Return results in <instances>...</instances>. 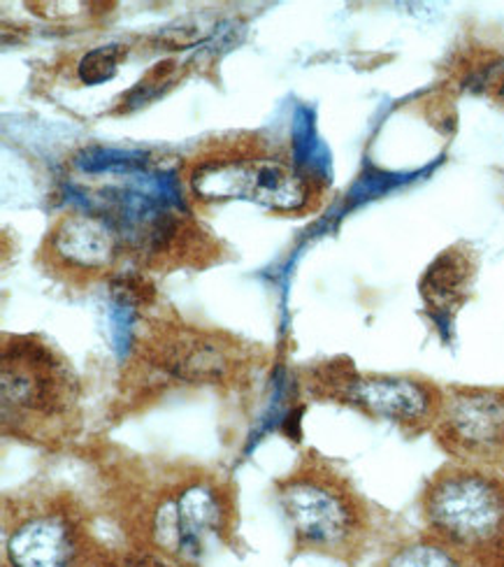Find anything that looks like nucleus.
Returning a JSON list of instances; mask_svg holds the SVG:
<instances>
[{
	"instance_id": "15",
	"label": "nucleus",
	"mask_w": 504,
	"mask_h": 567,
	"mask_svg": "<svg viewBox=\"0 0 504 567\" xmlns=\"http://www.w3.org/2000/svg\"><path fill=\"white\" fill-rule=\"evenodd\" d=\"M91 567H119V560H114L112 556H105L103 560H99V563L91 565Z\"/></svg>"
},
{
	"instance_id": "1",
	"label": "nucleus",
	"mask_w": 504,
	"mask_h": 567,
	"mask_svg": "<svg viewBox=\"0 0 504 567\" xmlns=\"http://www.w3.org/2000/svg\"><path fill=\"white\" fill-rule=\"evenodd\" d=\"M105 480L110 516L133 551L186 567L233 542L237 488L219 470L186 458H119Z\"/></svg>"
},
{
	"instance_id": "13",
	"label": "nucleus",
	"mask_w": 504,
	"mask_h": 567,
	"mask_svg": "<svg viewBox=\"0 0 504 567\" xmlns=\"http://www.w3.org/2000/svg\"><path fill=\"white\" fill-rule=\"evenodd\" d=\"M379 567H467L461 556L451 551L442 539L430 535L428 530L419 537L402 542Z\"/></svg>"
},
{
	"instance_id": "7",
	"label": "nucleus",
	"mask_w": 504,
	"mask_h": 567,
	"mask_svg": "<svg viewBox=\"0 0 504 567\" xmlns=\"http://www.w3.org/2000/svg\"><path fill=\"white\" fill-rule=\"evenodd\" d=\"M107 554L75 493L31 486L3 501V567H91Z\"/></svg>"
},
{
	"instance_id": "10",
	"label": "nucleus",
	"mask_w": 504,
	"mask_h": 567,
	"mask_svg": "<svg viewBox=\"0 0 504 567\" xmlns=\"http://www.w3.org/2000/svg\"><path fill=\"white\" fill-rule=\"evenodd\" d=\"M432 433L455 463L504 470V389L449 386Z\"/></svg>"
},
{
	"instance_id": "6",
	"label": "nucleus",
	"mask_w": 504,
	"mask_h": 567,
	"mask_svg": "<svg viewBox=\"0 0 504 567\" xmlns=\"http://www.w3.org/2000/svg\"><path fill=\"white\" fill-rule=\"evenodd\" d=\"M430 535L467 567H504V470L446 463L421 493Z\"/></svg>"
},
{
	"instance_id": "3",
	"label": "nucleus",
	"mask_w": 504,
	"mask_h": 567,
	"mask_svg": "<svg viewBox=\"0 0 504 567\" xmlns=\"http://www.w3.org/2000/svg\"><path fill=\"white\" fill-rule=\"evenodd\" d=\"M0 414L8 437L63 446L82 429V384L72 363L40 336H3Z\"/></svg>"
},
{
	"instance_id": "5",
	"label": "nucleus",
	"mask_w": 504,
	"mask_h": 567,
	"mask_svg": "<svg viewBox=\"0 0 504 567\" xmlns=\"http://www.w3.org/2000/svg\"><path fill=\"white\" fill-rule=\"evenodd\" d=\"M258 363L260 351L251 342L167 312L140 323L128 372L150 377V391L165 386L235 389L247 384Z\"/></svg>"
},
{
	"instance_id": "12",
	"label": "nucleus",
	"mask_w": 504,
	"mask_h": 567,
	"mask_svg": "<svg viewBox=\"0 0 504 567\" xmlns=\"http://www.w3.org/2000/svg\"><path fill=\"white\" fill-rule=\"evenodd\" d=\"M479 275V254L467 243H455L435 256L419 284L425 310L438 323H451L472 296Z\"/></svg>"
},
{
	"instance_id": "8",
	"label": "nucleus",
	"mask_w": 504,
	"mask_h": 567,
	"mask_svg": "<svg viewBox=\"0 0 504 567\" xmlns=\"http://www.w3.org/2000/svg\"><path fill=\"white\" fill-rule=\"evenodd\" d=\"M131 261L128 230L105 212L70 207L47 226L35 266L65 289L89 291L114 281Z\"/></svg>"
},
{
	"instance_id": "4",
	"label": "nucleus",
	"mask_w": 504,
	"mask_h": 567,
	"mask_svg": "<svg viewBox=\"0 0 504 567\" xmlns=\"http://www.w3.org/2000/svg\"><path fill=\"white\" fill-rule=\"evenodd\" d=\"M277 503L298 554L356 563L372 535V512L351 480L317 452H307L275 482Z\"/></svg>"
},
{
	"instance_id": "9",
	"label": "nucleus",
	"mask_w": 504,
	"mask_h": 567,
	"mask_svg": "<svg viewBox=\"0 0 504 567\" xmlns=\"http://www.w3.org/2000/svg\"><path fill=\"white\" fill-rule=\"evenodd\" d=\"M315 393L340 400L372 419L391 421L410 435L435 429L444 403V391L430 380L410 374H358L349 365L319 370Z\"/></svg>"
},
{
	"instance_id": "14",
	"label": "nucleus",
	"mask_w": 504,
	"mask_h": 567,
	"mask_svg": "<svg viewBox=\"0 0 504 567\" xmlns=\"http://www.w3.org/2000/svg\"><path fill=\"white\" fill-rule=\"evenodd\" d=\"M124 56H126V50H122V44H107V47H99V50H91L78 63V78L86 86L103 84L116 75V68Z\"/></svg>"
},
{
	"instance_id": "2",
	"label": "nucleus",
	"mask_w": 504,
	"mask_h": 567,
	"mask_svg": "<svg viewBox=\"0 0 504 567\" xmlns=\"http://www.w3.org/2000/svg\"><path fill=\"white\" fill-rule=\"evenodd\" d=\"M177 175L194 212L251 203L277 217L302 219L321 212L330 194L326 177L302 163L286 140L249 131L200 142L179 161Z\"/></svg>"
},
{
	"instance_id": "11",
	"label": "nucleus",
	"mask_w": 504,
	"mask_h": 567,
	"mask_svg": "<svg viewBox=\"0 0 504 567\" xmlns=\"http://www.w3.org/2000/svg\"><path fill=\"white\" fill-rule=\"evenodd\" d=\"M133 270L167 275L177 270H207L224 264L228 247L198 219L194 209L167 207L156 212L137 230H128Z\"/></svg>"
},
{
	"instance_id": "16",
	"label": "nucleus",
	"mask_w": 504,
	"mask_h": 567,
	"mask_svg": "<svg viewBox=\"0 0 504 567\" xmlns=\"http://www.w3.org/2000/svg\"><path fill=\"white\" fill-rule=\"evenodd\" d=\"M495 101H497L500 105H504V80L497 84V91H495Z\"/></svg>"
}]
</instances>
